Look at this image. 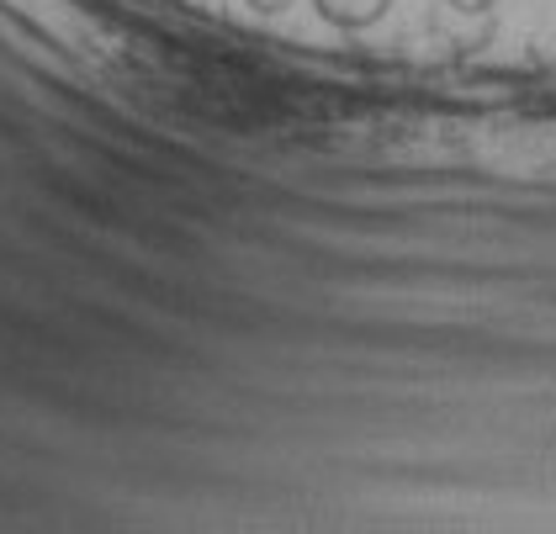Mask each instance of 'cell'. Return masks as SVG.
I'll list each match as a JSON object with an SVG mask.
<instances>
[{"label": "cell", "instance_id": "3957f363", "mask_svg": "<svg viewBox=\"0 0 556 534\" xmlns=\"http://www.w3.org/2000/svg\"><path fill=\"white\" fill-rule=\"evenodd\" d=\"M186 11H202V16H217L223 11V0H180Z\"/></svg>", "mask_w": 556, "mask_h": 534}, {"label": "cell", "instance_id": "7a4b0ae2", "mask_svg": "<svg viewBox=\"0 0 556 534\" xmlns=\"http://www.w3.org/2000/svg\"><path fill=\"white\" fill-rule=\"evenodd\" d=\"M445 5H451L456 16H488V11H493V0H445Z\"/></svg>", "mask_w": 556, "mask_h": 534}, {"label": "cell", "instance_id": "6da1fadb", "mask_svg": "<svg viewBox=\"0 0 556 534\" xmlns=\"http://www.w3.org/2000/svg\"><path fill=\"white\" fill-rule=\"evenodd\" d=\"M313 5H318V16H324L329 27H340V33H366L371 22H382L392 0H313Z\"/></svg>", "mask_w": 556, "mask_h": 534}, {"label": "cell", "instance_id": "277c9868", "mask_svg": "<svg viewBox=\"0 0 556 534\" xmlns=\"http://www.w3.org/2000/svg\"><path fill=\"white\" fill-rule=\"evenodd\" d=\"M244 5H255V11H265V16H276V11H287L292 0H244Z\"/></svg>", "mask_w": 556, "mask_h": 534}]
</instances>
